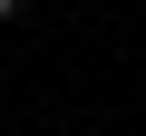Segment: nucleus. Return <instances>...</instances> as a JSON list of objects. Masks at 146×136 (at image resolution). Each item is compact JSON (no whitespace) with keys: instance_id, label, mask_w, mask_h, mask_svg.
<instances>
[{"instance_id":"f257e3e1","label":"nucleus","mask_w":146,"mask_h":136,"mask_svg":"<svg viewBox=\"0 0 146 136\" xmlns=\"http://www.w3.org/2000/svg\"><path fill=\"white\" fill-rule=\"evenodd\" d=\"M0 20H20V0H0Z\"/></svg>"}]
</instances>
